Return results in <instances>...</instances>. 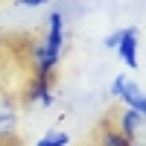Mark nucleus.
Segmentation results:
<instances>
[{
  "label": "nucleus",
  "mask_w": 146,
  "mask_h": 146,
  "mask_svg": "<svg viewBox=\"0 0 146 146\" xmlns=\"http://www.w3.org/2000/svg\"><path fill=\"white\" fill-rule=\"evenodd\" d=\"M64 50V15L50 12L47 18V38L32 47V62H35V76H53L56 64L62 62Z\"/></svg>",
  "instance_id": "1"
},
{
  "label": "nucleus",
  "mask_w": 146,
  "mask_h": 146,
  "mask_svg": "<svg viewBox=\"0 0 146 146\" xmlns=\"http://www.w3.org/2000/svg\"><path fill=\"white\" fill-rule=\"evenodd\" d=\"M18 131V102L0 96V140H9Z\"/></svg>",
  "instance_id": "2"
},
{
  "label": "nucleus",
  "mask_w": 146,
  "mask_h": 146,
  "mask_svg": "<svg viewBox=\"0 0 146 146\" xmlns=\"http://www.w3.org/2000/svg\"><path fill=\"white\" fill-rule=\"evenodd\" d=\"M117 56L123 58V64L135 70L137 67V27H123V38H120Z\"/></svg>",
  "instance_id": "3"
},
{
  "label": "nucleus",
  "mask_w": 146,
  "mask_h": 146,
  "mask_svg": "<svg viewBox=\"0 0 146 146\" xmlns=\"http://www.w3.org/2000/svg\"><path fill=\"white\" fill-rule=\"evenodd\" d=\"M117 100H123V105H126V108H131V111H137L140 117H146V94H143V91H140L131 79H126V82H123V91H120Z\"/></svg>",
  "instance_id": "4"
},
{
  "label": "nucleus",
  "mask_w": 146,
  "mask_h": 146,
  "mask_svg": "<svg viewBox=\"0 0 146 146\" xmlns=\"http://www.w3.org/2000/svg\"><path fill=\"white\" fill-rule=\"evenodd\" d=\"M27 100H29V102H38L41 108H50V105H53L50 76H35V79H32V88L27 91Z\"/></svg>",
  "instance_id": "5"
},
{
  "label": "nucleus",
  "mask_w": 146,
  "mask_h": 146,
  "mask_svg": "<svg viewBox=\"0 0 146 146\" xmlns=\"http://www.w3.org/2000/svg\"><path fill=\"white\" fill-rule=\"evenodd\" d=\"M143 120H146V117H140L137 111L123 108V111H120V117H117V131H123L129 140H135V135H137L140 126H143Z\"/></svg>",
  "instance_id": "6"
},
{
  "label": "nucleus",
  "mask_w": 146,
  "mask_h": 146,
  "mask_svg": "<svg viewBox=\"0 0 146 146\" xmlns=\"http://www.w3.org/2000/svg\"><path fill=\"white\" fill-rule=\"evenodd\" d=\"M67 143H70V135L62 131V129H56V131H47L44 137H38L35 146H67Z\"/></svg>",
  "instance_id": "7"
},
{
  "label": "nucleus",
  "mask_w": 146,
  "mask_h": 146,
  "mask_svg": "<svg viewBox=\"0 0 146 146\" xmlns=\"http://www.w3.org/2000/svg\"><path fill=\"white\" fill-rule=\"evenodd\" d=\"M102 146H131V140L123 135V131H117V129H105L102 131V137H100Z\"/></svg>",
  "instance_id": "8"
},
{
  "label": "nucleus",
  "mask_w": 146,
  "mask_h": 146,
  "mask_svg": "<svg viewBox=\"0 0 146 146\" xmlns=\"http://www.w3.org/2000/svg\"><path fill=\"white\" fill-rule=\"evenodd\" d=\"M120 38H123V29H114L111 35H105V47H108V50H117V47H120Z\"/></svg>",
  "instance_id": "9"
},
{
  "label": "nucleus",
  "mask_w": 146,
  "mask_h": 146,
  "mask_svg": "<svg viewBox=\"0 0 146 146\" xmlns=\"http://www.w3.org/2000/svg\"><path fill=\"white\" fill-rule=\"evenodd\" d=\"M129 76H123V73H120V76L111 82V91H108V94H111V96H120V91H123V82H126Z\"/></svg>",
  "instance_id": "10"
},
{
  "label": "nucleus",
  "mask_w": 146,
  "mask_h": 146,
  "mask_svg": "<svg viewBox=\"0 0 146 146\" xmlns=\"http://www.w3.org/2000/svg\"><path fill=\"white\" fill-rule=\"evenodd\" d=\"M44 3H50V0H18V6H23V9H38Z\"/></svg>",
  "instance_id": "11"
},
{
  "label": "nucleus",
  "mask_w": 146,
  "mask_h": 146,
  "mask_svg": "<svg viewBox=\"0 0 146 146\" xmlns=\"http://www.w3.org/2000/svg\"><path fill=\"white\" fill-rule=\"evenodd\" d=\"M131 146H140V143H131Z\"/></svg>",
  "instance_id": "12"
}]
</instances>
